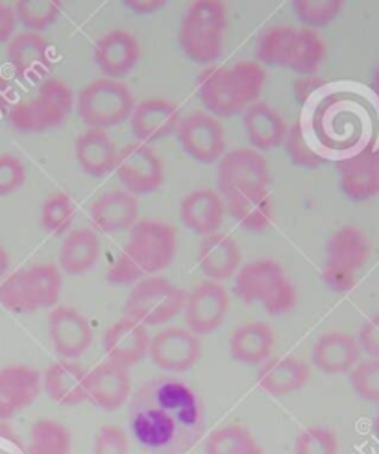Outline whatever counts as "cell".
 <instances>
[{"instance_id": "obj_1", "label": "cell", "mask_w": 379, "mask_h": 454, "mask_svg": "<svg viewBox=\"0 0 379 454\" xmlns=\"http://www.w3.org/2000/svg\"><path fill=\"white\" fill-rule=\"evenodd\" d=\"M128 423L136 442L152 454H186L208 428L202 401L172 377L141 386L130 401Z\"/></svg>"}, {"instance_id": "obj_2", "label": "cell", "mask_w": 379, "mask_h": 454, "mask_svg": "<svg viewBox=\"0 0 379 454\" xmlns=\"http://www.w3.org/2000/svg\"><path fill=\"white\" fill-rule=\"evenodd\" d=\"M178 235L172 225L141 220L130 230V240L107 270V283L115 286L136 285L146 276L169 268L176 257Z\"/></svg>"}, {"instance_id": "obj_3", "label": "cell", "mask_w": 379, "mask_h": 454, "mask_svg": "<svg viewBox=\"0 0 379 454\" xmlns=\"http://www.w3.org/2000/svg\"><path fill=\"white\" fill-rule=\"evenodd\" d=\"M266 74L257 61H237L233 67H215L200 74V102L215 119H230L256 104Z\"/></svg>"}, {"instance_id": "obj_4", "label": "cell", "mask_w": 379, "mask_h": 454, "mask_svg": "<svg viewBox=\"0 0 379 454\" xmlns=\"http://www.w3.org/2000/svg\"><path fill=\"white\" fill-rule=\"evenodd\" d=\"M228 22L226 6L217 0H198L193 3L184 17L178 43L180 49L196 65H213L222 56L225 30Z\"/></svg>"}, {"instance_id": "obj_5", "label": "cell", "mask_w": 379, "mask_h": 454, "mask_svg": "<svg viewBox=\"0 0 379 454\" xmlns=\"http://www.w3.org/2000/svg\"><path fill=\"white\" fill-rule=\"evenodd\" d=\"M242 303H259L271 316H283L296 305V288L283 268L271 259L254 261L239 268L233 285Z\"/></svg>"}, {"instance_id": "obj_6", "label": "cell", "mask_w": 379, "mask_h": 454, "mask_svg": "<svg viewBox=\"0 0 379 454\" xmlns=\"http://www.w3.org/2000/svg\"><path fill=\"white\" fill-rule=\"evenodd\" d=\"M75 109L73 89L63 80H43L36 95L13 102L8 111V122L20 133L37 135L61 126Z\"/></svg>"}, {"instance_id": "obj_7", "label": "cell", "mask_w": 379, "mask_h": 454, "mask_svg": "<svg viewBox=\"0 0 379 454\" xmlns=\"http://www.w3.org/2000/svg\"><path fill=\"white\" fill-rule=\"evenodd\" d=\"M61 285L63 276L56 264L22 268L0 285V305L15 314L54 309L59 301Z\"/></svg>"}, {"instance_id": "obj_8", "label": "cell", "mask_w": 379, "mask_h": 454, "mask_svg": "<svg viewBox=\"0 0 379 454\" xmlns=\"http://www.w3.org/2000/svg\"><path fill=\"white\" fill-rule=\"evenodd\" d=\"M370 244L367 235L355 225H343L326 244L322 281L336 294L350 292L361 270L368 262Z\"/></svg>"}, {"instance_id": "obj_9", "label": "cell", "mask_w": 379, "mask_h": 454, "mask_svg": "<svg viewBox=\"0 0 379 454\" xmlns=\"http://www.w3.org/2000/svg\"><path fill=\"white\" fill-rule=\"evenodd\" d=\"M136 106L138 102L130 87L109 78H99L85 85L75 100L82 122L89 129L104 131L130 121Z\"/></svg>"}, {"instance_id": "obj_10", "label": "cell", "mask_w": 379, "mask_h": 454, "mask_svg": "<svg viewBox=\"0 0 379 454\" xmlns=\"http://www.w3.org/2000/svg\"><path fill=\"white\" fill-rule=\"evenodd\" d=\"M187 294L165 278H146L130 290L124 314L145 327L163 325L184 310Z\"/></svg>"}, {"instance_id": "obj_11", "label": "cell", "mask_w": 379, "mask_h": 454, "mask_svg": "<svg viewBox=\"0 0 379 454\" xmlns=\"http://www.w3.org/2000/svg\"><path fill=\"white\" fill-rule=\"evenodd\" d=\"M271 170L263 153L235 148L220 157L217 167V192L226 200L235 194L269 191Z\"/></svg>"}, {"instance_id": "obj_12", "label": "cell", "mask_w": 379, "mask_h": 454, "mask_svg": "<svg viewBox=\"0 0 379 454\" xmlns=\"http://www.w3.org/2000/svg\"><path fill=\"white\" fill-rule=\"evenodd\" d=\"M115 172L124 191L133 198L154 194L165 179L162 159L143 143H131L119 150Z\"/></svg>"}, {"instance_id": "obj_13", "label": "cell", "mask_w": 379, "mask_h": 454, "mask_svg": "<svg viewBox=\"0 0 379 454\" xmlns=\"http://www.w3.org/2000/svg\"><path fill=\"white\" fill-rule=\"evenodd\" d=\"M182 150L202 165H215L226 153L225 128L209 113L196 111L180 121L176 129Z\"/></svg>"}, {"instance_id": "obj_14", "label": "cell", "mask_w": 379, "mask_h": 454, "mask_svg": "<svg viewBox=\"0 0 379 454\" xmlns=\"http://www.w3.org/2000/svg\"><path fill=\"white\" fill-rule=\"evenodd\" d=\"M202 355L200 338L184 327H167L150 338L148 356L169 373L189 372Z\"/></svg>"}, {"instance_id": "obj_15", "label": "cell", "mask_w": 379, "mask_h": 454, "mask_svg": "<svg viewBox=\"0 0 379 454\" xmlns=\"http://www.w3.org/2000/svg\"><path fill=\"white\" fill-rule=\"evenodd\" d=\"M230 296L226 288L215 281L200 283L186 298L184 314L187 329L196 336L215 333L226 320Z\"/></svg>"}, {"instance_id": "obj_16", "label": "cell", "mask_w": 379, "mask_h": 454, "mask_svg": "<svg viewBox=\"0 0 379 454\" xmlns=\"http://www.w3.org/2000/svg\"><path fill=\"white\" fill-rule=\"evenodd\" d=\"M49 336L54 351L65 358H80L93 344V327L73 307H54L49 314Z\"/></svg>"}, {"instance_id": "obj_17", "label": "cell", "mask_w": 379, "mask_h": 454, "mask_svg": "<svg viewBox=\"0 0 379 454\" xmlns=\"http://www.w3.org/2000/svg\"><path fill=\"white\" fill-rule=\"evenodd\" d=\"M8 63L15 76L28 83H41L47 80L52 69L51 43L41 34L20 32L8 43Z\"/></svg>"}, {"instance_id": "obj_18", "label": "cell", "mask_w": 379, "mask_h": 454, "mask_svg": "<svg viewBox=\"0 0 379 454\" xmlns=\"http://www.w3.org/2000/svg\"><path fill=\"white\" fill-rule=\"evenodd\" d=\"M339 187L351 201H368L379 194V148L367 146L337 163Z\"/></svg>"}, {"instance_id": "obj_19", "label": "cell", "mask_w": 379, "mask_h": 454, "mask_svg": "<svg viewBox=\"0 0 379 454\" xmlns=\"http://www.w3.org/2000/svg\"><path fill=\"white\" fill-rule=\"evenodd\" d=\"M83 388L87 403H91L100 411L115 412L130 399V370L106 360L85 373Z\"/></svg>"}, {"instance_id": "obj_20", "label": "cell", "mask_w": 379, "mask_h": 454, "mask_svg": "<svg viewBox=\"0 0 379 454\" xmlns=\"http://www.w3.org/2000/svg\"><path fill=\"white\" fill-rule=\"evenodd\" d=\"M180 109L174 102L165 98H150L139 102L133 109L130 126L138 143L148 145L170 137L180 126Z\"/></svg>"}, {"instance_id": "obj_21", "label": "cell", "mask_w": 379, "mask_h": 454, "mask_svg": "<svg viewBox=\"0 0 379 454\" xmlns=\"http://www.w3.org/2000/svg\"><path fill=\"white\" fill-rule=\"evenodd\" d=\"M148 346L150 334L146 327L126 316L111 324L102 338V348L107 360L128 370L148 356Z\"/></svg>"}, {"instance_id": "obj_22", "label": "cell", "mask_w": 379, "mask_h": 454, "mask_svg": "<svg viewBox=\"0 0 379 454\" xmlns=\"http://www.w3.org/2000/svg\"><path fill=\"white\" fill-rule=\"evenodd\" d=\"M41 373L30 366H6L0 370V421H8L41 395Z\"/></svg>"}, {"instance_id": "obj_23", "label": "cell", "mask_w": 379, "mask_h": 454, "mask_svg": "<svg viewBox=\"0 0 379 454\" xmlns=\"http://www.w3.org/2000/svg\"><path fill=\"white\" fill-rule=\"evenodd\" d=\"M93 58L106 78L121 82L138 67L141 58V47L138 39L130 32L114 30L99 39V43L95 44Z\"/></svg>"}, {"instance_id": "obj_24", "label": "cell", "mask_w": 379, "mask_h": 454, "mask_svg": "<svg viewBox=\"0 0 379 454\" xmlns=\"http://www.w3.org/2000/svg\"><path fill=\"white\" fill-rule=\"evenodd\" d=\"M225 213V200L213 189L193 191L180 203V218L186 230L202 239L218 233Z\"/></svg>"}, {"instance_id": "obj_25", "label": "cell", "mask_w": 379, "mask_h": 454, "mask_svg": "<svg viewBox=\"0 0 379 454\" xmlns=\"http://www.w3.org/2000/svg\"><path fill=\"white\" fill-rule=\"evenodd\" d=\"M311 360L324 375H343L359 364L361 348L351 334L331 331L317 340Z\"/></svg>"}, {"instance_id": "obj_26", "label": "cell", "mask_w": 379, "mask_h": 454, "mask_svg": "<svg viewBox=\"0 0 379 454\" xmlns=\"http://www.w3.org/2000/svg\"><path fill=\"white\" fill-rule=\"evenodd\" d=\"M139 203L126 191H107L91 206V222L95 230L114 235L131 230L138 223Z\"/></svg>"}, {"instance_id": "obj_27", "label": "cell", "mask_w": 379, "mask_h": 454, "mask_svg": "<svg viewBox=\"0 0 379 454\" xmlns=\"http://www.w3.org/2000/svg\"><path fill=\"white\" fill-rule=\"evenodd\" d=\"M198 268L208 281L232 279L241 268V247L226 233H213L202 239L198 247Z\"/></svg>"}, {"instance_id": "obj_28", "label": "cell", "mask_w": 379, "mask_h": 454, "mask_svg": "<svg viewBox=\"0 0 379 454\" xmlns=\"http://www.w3.org/2000/svg\"><path fill=\"white\" fill-rule=\"evenodd\" d=\"M311 379L307 362L296 356H281L263 362L257 372L259 388L274 397H285L300 392Z\"/></svg>"}, {"instance_id": "obj_29", "label": "cell", "mask_w": 379, "mask_h": 454, "mask_svg": "<svg viewBox=\"0 0 379 454\" xmlns=\"http://www.w3.org/2000/svg\"><path fill=\"white\" fill-rule=\"evenodd\" d=\"M242 126L252 150L259 153L281 146L287 135L283 117L266 102H256L244 109Z\"/></svg>"}, {"instance_id": "obj_30", "label": "cell", "mask_w": 379, "mask_h": 454, "mask_svg": "<svg viewBox=\"0 0 379 454\" xmlns=\"http://www.w3.org/2000/svg\"><path fill=\"white\" fill-rule=\"evenodd\" d=\"M76 163L91 177H104L117 167L119 148L104 129H87L75 145Z\"/></svg>"}, {"instance_id": "obj_31", "label": "cell", "mask_w": 379, "mask_h": 454, "mask_svg": "<svg viewBox=\"0 0 379 454\" xmlns=\"http://www.w3.org/2000/svg\"><path fill=\"white\" fill-rule=\"evenodd\" d=\"M85 370L73 360H56L43 373V390L61 406H76L87 401L85 397Z\"/></svg>"}, {"instance_id": "obj_32", "label": "cell", "mask_w": 379, "mask_h": 454, "mask_svg": "<svg viewBox=\"0 0 379 454\" xmlns=\"http://www.w3.org/2000/svg\"><path fill=\"white\" fill-rule=\"evenodd\" d=\"M100 252L102 242L99 235L89 227H80L63 239L58 268L67 276H82L99 262Z\"/></svg>"}, {"instance_id": "obj_33", "label": "cell", "mask_w": 379, "mask_h": 454, "mask_svg": "<svg viewBox=\"0 0 379 454\" xmlns=\"http://www.w3.org/2000/svg\"><path fill=\"white\" fill-rule=\"evenodd\" d=\"M274 348V333L263 322H250L235 329L230 338V355L239 364L256 366L269 360Z\"/></svg>"}, {"instance_id": "obj_34", "label": "cell", "mask_w": 379, "mask_h": 454, "mask_svg": "<svg viewBox=\"0 0 379 454\" xmlns=\"http://www.w3.org/2000/svg\"><path fill=\"white\" fill-rule=\"evenodd\" d=\"M230 216L250 233H261L272 223L274 207L269 191L235 194L225 200Z\"/></svg>"}, {"instance_id": "obj_35", "label": "cell", "mask_w": 379, "mask_h": 454, "mask_svg": "<svg viewBox=\"0 0 379 454\" xmlns=\"http://www.w3.org/2000/svg\"><path fill=\"white\" fill-rule=\"evenodd\" d=\"M298 37L300 28L293 27H272L265 30L256 44L257 63L291 69L298 47Z\"/></svg>"}, {"instance_id": "obj_36", "label": "cell", "mask_w": 379, "mask_h": 454, "mask_svg": "<svg viewBox=\"0 0 379 454\" xmlns=\"http://www.w3.org/2000/svg\"><path fill=\"white\" fill-rule=\"evenodd\" d=\"M73 436L65 425L43 418L32 425L27 454H71Z\"/></svg>"}, {"instance_id": "obj_37", "label": "cell", "mask_w": 379, "mask_h": 454, "mask_svg": "<svg viewBox=\"0 0 379 454\" xmlns=\"http://www.w3.org/2000/svg\"><path fill=\"white\" fill-rule=\"evenodd\" d=\"M206 454H263V449L250 434V430L230 425L209 434Z\"/></svg>"}, {"instance_id": "obj_38", "label": "cell", "mask_w": 379, "mask_h": 454, "mask_svg": "<svg viewBox=\"0 0 379 454\" xmlns=\"http://www.w3.org/2000/svg\"><path fill=\"white\" fill-rule=\"evenodd\" d=\"M76 215V203L67 192H54L41 207V227L51 235H63L71 230Z\"/></svg>"}, {"instance_id": "obj_39", "label": "cell", "mask_w": 379, "mask_h": 454, "mask_svg": "<svg viewBox=\"0 0 379 454\" xmlns=\"http://www.w3.org/2000/svg\"><path fill=\"white\" fill-rule=\"evenodd\" d=\"M326 59V43L319 32L300 28L298 47L291 65V71L300 76H313Z\"/></svg>"}, {"instance_id": "obj_40", "label": "cell", "mask_w": 379, "mask_h": 454, "mask_svg": "<svg viewBox=\"0 0 379 454\" xmlns=\"http://www.w3.org/2000/svg\"><path fill=\"white\" fill-rule=\"evenodd\" d=\"M344 10L343 0H295L293 12L304 28L319 30L329 27Z\"/></svg>"}, {"instance_id": "obj_41", "label": "cell", "mask_w": 379, "mask_h": 454, "mask_svg": "<svg viewBox=\"0 0 379 454\" xmlns=\"http://www.w3.org/2000/svg\"><path fill=\"white\" fill-rule=\"evenodd\" d=\"M15 19L20 22L27 32L41 34L51 28L61 15L59 3H36V0H20L13 6Z\"/></svg>"}, {"instance_id": "obj_42", "label": "cell", "mask_w": 379, "mask_h": 454, "mask_svg": "<svg viewBox=\"0 0 379 454\" xmlns=\"http://www.w3.org/2000/svg\"><path fill=\"white\" fill-rule=\"evenodd\" d=\"M283 148H285L288 161H291V165L296 168L315 170L326 163V159L319 152L311 148V145L307 143L304 128L300 122H295L291 128L287 129V135L283 139Z\"/></svg>"}, {"instance_id": "obj_43", "label": "cell", "mask_w": 379, "mask_h": 454, "mask_svg": "<svg viewBox=\"0 0 379 454\" xmlns=\"http://www.w3.org/2000/svg\"><path fill=\"white\" fill-rule=\"evenodd\" d=\"M350 384L363 401L379 404V358L361 360L350 372Z\"/></svg>"}, {"instance_id": "obj_44", "label": "cell", "mask_w": 379, "mask_h": 454, "mask_svg": "<svg viewBox=\"0 0 379 454\" xmlns=\"http://www.w3.org/2000/svg\"><path fill=\"white\" fill-rule=\"evenodd\" d=\"M339 442L326 427H309L296 438V454H337Z\"/></svg>"}, {"instance_id": "obj_45", "label": "cell", "mask_w": 379, "mask_h": 454, "mask_svg": "<svg viewBox=\"0 0 379 454\" xmlns=\"http://www.w3.org/2000/svg\"><path fill=\"white\" fill-rule=\"evenodd\" d=\"M27 184V167L12 153L0 155V198L10 196Z\"/></svg>"}, {"instance_id": "obj_46", "label": "cell", "mask_w": 379, "mask_h": 454, "mask_svg": "<svg viewBox=\"0 0 379 454\" xmlns=\"http://www.w3.org/2000/svg\"><path fill=\"white\" fill-rule=\"evenodd\" d=\"M128 436L121 427L106 425L95 436L93 454H128Z\"/></svg>"}, {"instance_id": "obj_47", "label": "cell", "mask_w": 379, "mask_h": 454, "mask_svg": "<svg viewBox=\"0 0 379 454\" xmlns=\"http://www.w3.org/2000/svg\"><path fill=\"white\" fill-rule=\"evenodd\" d=\"M355 340H358L361 353H367L370 358H379V312L370 316L359 327V334Z\"/></svg>"}, {"instance_id": "obj_48", "label": "cell", "mask_w": 379, "mask_h": 454, "mask_svg": "<svg viewBox=\"0 0 379 454\" xmlns=\"http://www.w3.org/2000/svg\"><path fill=\"white\" fill-rule=\"evenodd\" d=\"M17 27V19L13 6L0 3V43H6L13 37Z\"/></svg>"}, {"instance_id": "obj_49", "label": "cell", "mask_w": 379, "mask_h": 454, "mask_svg": "<svg viewBox=\"0 0 379 454\" xmlns=\"http://www.w3.org/2000/svg\"><path fill=\"white\" fill-rule=\"evenodd\" d=\"M324 82L317 76H302L293 83V93L300 104H304Z\"/></svg>"}, {"instance_id": "obj_50", "label": "cell", "mask_w": 379, "mask_h": 454, "mask_svg": "<svg viewBox=\"0 0 379 454\" xmlns=\"http://www.w3.org/2000/svg\"><path fill=\"white\" fill-rule=\"evenodd\" d=\"M165 6V0H124V8L136 15H152Z\"/></svg>"}, {"instance_id": "obj_51", "label": "cell", "mask_w": 379, "mask_h": 454, "mask_svg": "<svg viewBox=\"0 0 379 454\" xmlns=\"http://www.w3.org/2000/svg\"><path fill=\"white\" fill-rule=\"evenodd\" d=\"M13 95H15V89L12 82L6 80L4 76H0V115H3V113H8L10 107L13 106Z\"/></svg>"}, {"instance_id": "obj_52", "label": "cell", "mask_w": 379, "mask_h": 454, "mask_svg": "<svg viewBox=\"0 0 379 454\" xmlns=\"http://www.w3.org/2000/svg\"><path fill=\"white\" fill-rule=\"evenodd\" d=\"M8 268H10V257H8V252H6V247L0 244V278H3L6 271H8Z\"/></svg>"}, {"instance_id": "obj_53", "label": "cell", "mask_w": 379, "mask_h": 454, "mask_svg": "<svg viewBox=\"0 0 379 454\" xmlns=\"http://www.w3.org/2000/svg\"><path fill=\"white\" fill-rule=\"evenodd\" d=\"M372 90H374L375 98L379 100V65H377V69L374 71V76H372Z\"/></svg>"}, {"instance_id": "obj_54", "label": "cell", "mask_w": 379, "mask_h": 454, "mask_svg": "<svg viewBox=\"0 0 379 454\" xmlns=\"http://www.w3.org/2000/svg\"><path fill=\"white\" fill-rule=\"evenodd\" d=\"M372 434L379 442V411H377V414H375V418L372 421Z\"/></svg>"}]
</instances>
